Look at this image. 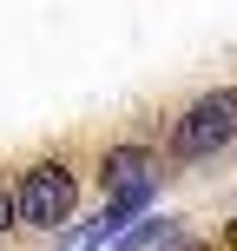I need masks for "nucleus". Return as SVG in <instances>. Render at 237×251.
Returning <instances> with one entry per match:
<instances>
[{"label": "nucleus", "mask_w": 237, "mask_h": 251, "mask_svg": "<svg viewBox=\"0 0 237 251\" xmlns=\"http://www.w3.org/2000/svg\"><path fill=\"white\" fill-rule=\"evenodd\" d=\"M79 205V172L66 159H33L13 185V218L20 231H60Z\"/></svg>", "instance_id": "f257e3e1"}, {"label": "nucleus", "mask_w": 237, "mask_h": 251, "mask_svg": "<svg viewBox=\"0 0 237 251\" xmlns=\"http://www.w3.org/2000/svg\"><path fill=\"white\" fill-rule=\"evenodd\" d=\"M237 139V86H211V93H198V100L178 113L172 126V159H211V152H224Z\"/></svg>", "instance_id": "f03ea898"}, {"label": "nucleus", "mask_w": 237, "mask_h": 251, "mask_svg": "<svg viewBox=\"0 0 237 251\" xmlns=\"http://www.w3.org/2000/svg\"><path fill=\"white\" fill-rule=\"evenodd\" d=\"M151 192H158V185H125V192H112V199H106V212L92 218L86 231H73V238H66V251H99V245H112L125 218H138V212L151 205Z\"/></svg>", "instance_id": "7ed1b4c3"}, {"label": "nucleus", "mask_w": 237, "mask_h": 251, "mask_svg": "<svg viewBox=\"0 0 237 251\" xmlns=\"http://www.w3.org/2000/svg\"><path fill=\"white\" fill-rule=\"evenodd\" d=\"M99 178H106V192L158 185V172H151V152H145V146H112V152H106V165H99Z\"/></svg>", "instance_id": "20e7f679"}, {"label": "nucleus", "mask_w": 237, "mask_h": 251, "mask_svg": "<svg viewBox=\"0 0 237 251\" xmlns=\"http://www.w3.org/2000/svg\"><path fill=\"white\" fill-rule=\"evenodd\" d=\"M158 251H211V245L191 238V231H165V245H158Z\"/></svg>", "instance_id": "39448f33"}, {"label": "nucleus", "mask_w": 237, "mask_h": 251, "mask_svg": "<svg viewBox=\"0 0 237 251\" xmlns=\"http://www.w3.org/2000/svg\"><path fill=\"white\" fill-rule=\"evenodd\" d=\"M7 231H20V218H13V185H0V238Z\"/></svg>", "instance_id": "423d86ee"}, {"label": "nucleus", "mask_w": 237, "mask_h": 251, "mask_svg": "<svg viewBox=\"0 0 237 251\" xmlns=\"http://www.w3.org/2000/svg\"><path fill=\"white\" fill-rule=\"evenodd\" d=\"M224 238H231V245H237V218H231V225H224Z\"/></svg>", "instance_id": "0eeeda50"}]
</instances>
